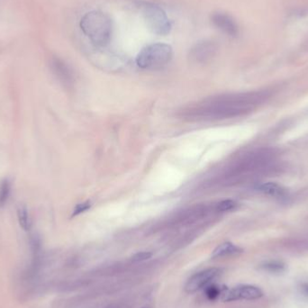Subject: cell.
<instances>
[{
	"label": "cell",
	"instance_id": "obj_1",
	"mask_svg": "<svg viewBox=\"0 0 308 308\" xmlns=\"http://www.w3.org/2000/svg\"><path fill=\"white\" fill-rule=\"evenodd\" d=\"M80 28L97 46H106L112 36V22L106 13L91 11L80 21Z\"/></svg>",
	"mask_w": 308,
	"mask_h": 308
},
{
	"label": "cell",
	"instance_id": "obj_2",
	"mask_svg": "<svg viewBox=\"0 0 308 308\" xmlns=\"http://www.w3.org/2000/svg\"><path fill=\"white\" fill-rule=\"evenodd\" d=\"M172 59V48L166 44H154L143 49L137 55L138 67L153 70L164 67Z\"/></svg>",
	"mask_w": 308,
	"mask_h": 308
},
{
	"label": "cell",
	"instance_id": "obj_3",
	"mask_svg": "<svg viewBox=\"0 0 308 308\" xmlns=\"http://www.w3.org/2000/svg\"><path fill=\"white\" fill-rule=\"evenodd\" d=\"M143 16L147 28L158 36H167L172 30V24L164 10L156 5L147 4L143 9Z\"/></svg>",
	"mask_w": 308,
	"mask_h": 308
},
{
	"label": "cell",
	"instance_id": "obj_4",
	"mask_svg": "<svg viewBox=\"0 0 308 308\" xmlns=\"http://www.w3.org/2000/svg\"><path fill=\"white\" fill-rule=\"evenodd\" d=\"M263 296L260 288L252 285H240L232 288H224L221 300L232 302L237 300H256Z\"/></svg>",
	"mask_w": 308,
	"mask_h": 308
},
{
	"label": "cell",
	"instance_id": "obj_5",
	"mask_svg": "<svg viewBox=\"0 0 308 308\" xmlns=\"http://www.w3.org/2000/svg\"><path fill=\"white\" fill-rule=\"evenodd\" d=\"M220 274V269L217 268H207L204 270L193 275L185 285V291L188 294H194L206 288L211 284L213 280Z\"/></svg>",
	"mask_w": 308,
	"mask_h": 308
},
{
	"label": "cell",
	"instance_id": "obj_6",
	"mask_svg": "<svg viewBox=\"0 0 308 308\" xmlns=\"http://www.w3.org/2000/svg\"><path fill=\"white\" fill-rule=\"evenodd\" d=\"M216 45L210 41H203L196 44L190 51V58L196 62H207L215 56Z\"/></svg>",
	"mask_w": 308,
	"mask_h": 308
},
{
	"label": "cell",
	"instance_id": "obj_7",
	"mask_svg": "<svg viewBox=\"0 0 308 308\" xmlns=\"http://www.w3.org/2000/svg\"><path fill=\"white\" fill-rule=\"evenodd\" d=\"M212 21L217 28L220 29L221 31L227 33L228 36H237L238 27L231 16L223 13H216L213 15Z\"/></svg>",
	"mask_w": 308,
	"mask_h": 308
},
{
	"label": "cell",
	"instance_id": "obj_8",
	"mask_svg": "<svg viewBox=\"0 0 308 308\" xmlns=\"http://www.w3.org/2000/svg\"><path fill=\"white\" fill-rule=\"evenodd\" d=\"M242 249L232 243H224L219 246H217L214 252H212L213 259L222 258V257L229 256V255H235L242 252Z\"/></svg>",
	"mask_w": 308,
	"mask_h": 308
},
{
	"label": "cell",
	"instance_id": "obj_9",
	"mask_svg": "<svg viewBox=\"0 0 308 308\" xmlns=\"http://www.w3.org/2000/svg\"><path fill=\"white\" fill-rule=\"evenodd\" d=\"M257 189L265 195L271 196H282L286 192V189L281 185L275 182H265L259 185L257 187Z\"/></svg>",
	"mask_w": 308,
	"mask_h": 308
},
{
	"label": "cell",
	"instance_id": "obj_10",
	"mask_svg": "<svg viewBox=\"0 0 308 308\" xmlns=\"http://www.w3.org/2000/svg\"><path fill=\"white\" fill-rule=\"evenodd\" d=\"M17 218L21 227L24 229V231H29L31 228V220L28 211L25 207H22L17 210Z\"/></svg>",
	"mask_w": 308,
	"mask_h": 308
},
{
	"label": "cell",
	"instance_id": "obj_11",
	"mask_svg": "<svg viewBox=\"0 0 308 308\" xmlns=\"http://www.w3.org/2000/svg\"><path fill=\"white\" fill-rule=\"evenodd\" d=\"M224 289V288H222L220 286L210 284L204 288V294L209 300H216L221 298Z\"/></svg>",
	"mask_w": 308,
	"mask_h": 308
},
{
	"label": "cell",
	"instance_id": "obj_12",
	"mask_svg": "<svg viewBox=\"0 0 308 308\" xmlns=\"http://www.w3.org/2000/svg\"><path fill=\"white\" fill-rule=\"evenodd\" d=\"M10 182L8 180H2L0 182V208H3L7 204L10 195Z\"/></svg>",
	"mask_w": 308,
	"mask_h": 308
},
{
	"label": "cell",
	"instance_id": "obj_13",
	"mask_svg": "<svg viewBox=\"0 0 308 308\" xmlns=\"http://www.w3.org/2000/svg\"><path fill=\"white\" fill-rule=\"evenodd\" d=\"M53 68L56 71V73L59 76L61 77L63 80H69L71 78V73L67 66L59 60H54L53 62Z\"/></svg>",
	"mask_w": 308,
	"mask_h": 308
},
{
	"label": "cell",
	"instance_id": "obj_14",
	"mask_svg": "<svg viewBox=\"0 0 308 308\" xmlns=\"http://www.w3.org/2000/svg\"><path fill=\"white\" fill-rule=\"evenodd\" d=\"M264 270L270 273H281L285 270V265L280 261H268L261 266Z\"/></svg>",
	"mask_w": 308,
	"mask_h": 308
},
{
	"label": "cell",
	"instance_id": "obj_15",
	"mask_svg": "<svg viewBox=\"0 0 308 308\" xmlns=\"http://www.w3.org/2000/svg\"><path fill=\"white\" fill-rule=\"evenodd\" d=\"M236 207V203L232 200H224L218 203L216 206V209L218 212H227L231 211Z\"/></svg>",
	"mask_w": 308,
	"mask_h": 308
},
{
	"label": "cell",
	"instance_id": "obj_16",
	"mask_svg": "<svg viewBox=\"0 0 308 308\" xmlns=\"http://www.w3.org/2000/svg\"><path fill=\"white\" fill-rule=\"evenodd\" d=\"M152 256V253L148 252H138L136 254H134L132 256V260L133 262H141V261H144V260H147Z\"/></svg>",
	"mask_w": 308,
	"mask_h": 308
},
{
	"label": "cell",
	"instance_id": "obj_17",
	"mask_svg": "<svg viewBox=\"0 0 308 308\" xmlns=\"http://www.w3.org/2000/svg\"><path fill=\"white\" fill-rule=\"evenodd\" d=\"M89 208H90V204L88 202L83 203V204H78L76 208H75V210H74V215H79L80 213L85 212Z\"/></svg>",
	"mask_w": 308,
	"mask_h": 308
},
{
	"label": "cell",
	"instance_id": "obj_18",
	"mask_svg": "<svg viewBox=\"0 0 308 308\" xmlns=\"http://www.w3.org/2000/svg\"><path fill=\"white\" fill-rule=\"evenodd\" d=\"M143 308H149V307H143Z\"/></svg>",
	"mask_w": 308,
	"mask_h": 308
}]
</instances>
